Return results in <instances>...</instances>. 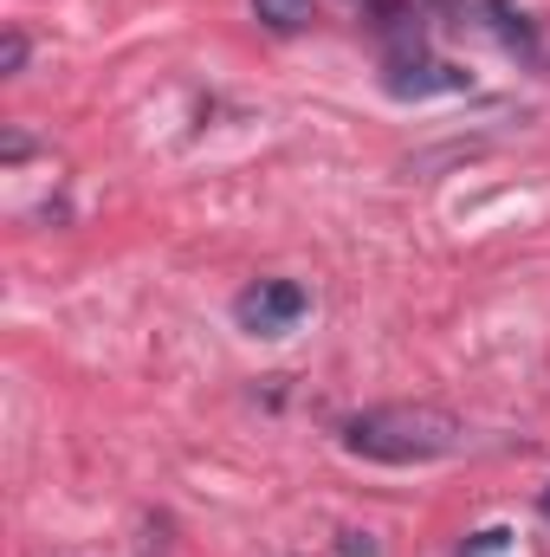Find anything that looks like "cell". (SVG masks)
Returning a JSON list of instances; mask_svg holds the SVG:
<instances>
[{
    "mask_svg": "<svg viewBox=\"0 0 550 557\" xmlns=\"http://www.w3.org/2000/svg\"><path fill=\"white\" fill-rule=\"evenodd\" d=\"M253 13L273 26V33H298L317 20V0H253Z\"/></svg>",
    "mask_w": 550,
    "mask_h": 557,
    "instance_id": "5b68a950",
    "label": "cell"
},
{
    "mask_svg": "<svg viewBox=\"0 0 550 557\" xmlns=\"http://www.w3.org/2000/svg\"><path fill=\"white\" fill-rule=\"evenodd\" d=\"M460 441H466V421L434 403H383L343 421V447L376 467H427V460L460 454Z\"/></svg>",
    "mask_w": 550,
    "mask_h": 557,
    "instance_id": "6da1fadb",
    "label": "cell"
},
{
    "mask_svg": "<svg viewBox=\"0 0 550 557\" xmlns=\"http://www.w3.org/2000/svg\"><path fill=\"white\" fill-rule=\"evenodd\" d=\"M440 7H447V13H479V26H492V33H499L505 46H518V52H532V46H538V39H532V20H525V13H512L505 0H440Z\"/></svg>",
    "mask_w": 550,
    "mask_h": 557,
    "instance_id": "277c9868",
    "label": "cell"
},
{
    "mask_svg": "<svg viewBox=\"0 0 550 557\" xmlns=\"http://www.w3.org/2000/svg\"><path fill=\"white\" fill-rule=\"evenodd\" d=\"M545 519H550V486H545Z\"/></svg>",
    "mask_w": 550,
    "mask_h": 557,
    "instance_id": "30bf717a",
    "label": "cell"
},
{
    "mask_svg": "<svg viewBox=\"0 0 550 557\" xmlns=\"http://www.w3.org/2000/svg\"><path fill=\"white\" fill-rule=\"evenodd\" d=\"M304 311H311V292H304L298 278H260V285H247L240 305H234L240 331H253V337H285Z\"/></svg>",
    "mask_w": 550,
    "mask_h": 557,
    "instance_id": "7a4b0ae2",
    "label": "cell"
},
{
    "mask_svg": "<svg viewBox=\"0 0 550 557\" xmlns=\"http://www.w3.org/2000/svg\"><path fill=\"white\" fill-rule=\"evenodd\" d=\"M505 539H512L505 525H492V532H479V545H473V557H492V552H505Z\"/></svg>",
    "mask_w": 550,
    "mask_h": 557,
    "instance_id": "52a82bcc",
    "label": "cell"
},
{
    "mask_svg": "<svg viewBox=\"0 0 550 557\" xmlns=\"http://www.w3.org/2000/svg\"><path fill=\"white\" fill-rule=\"evenodd\" d=\"M20 65H26V33H7V39H0V72L13 78Z\"/></svg>",
    "mask_w": 550,
    "mask_h": 557,
    "instance_id": "8992f818",
    "label": "cell"
},
{
    "mask_svg": "<svg viewBox=\"0 0 550 557\" xmlns=\"http://www.w3.org/2000/svg\"><path fill=\"white\" fill-rule=\"evenodd\" d=\"M0 156H7V162H26V156H33V137H20V131H7V143H0Z\"/></svg>",
    "mask_w": 550,
    "mask_h": 557,
    "instance_id": "ba28073f",
    "label": "cell"
},
{
    "mask_svg": "<svg viewBox=\"0 0 550 557\" xmlns=\"http://www.w3.org/2000/svg\"><path fill=\"white\" fill-rule=\"evenodd\" d=\"M343 557H376V545H370V532H343Z\"/></svg>",
    "mask_w": 550,
    "mask_h": 557,
    "instance_id": "9c48e42d",
    "label": "cell"
},
{
    "mask_svg": "<svg viewBox=\"0 0 550 557\" xmlns=\"http://www.w3.org/2000/svg\"><path fill=\"white\" fill-rule=\"evenodd\" d=\"M396 98H434V91H473V72L447 65V59H427L421 46L389 59V78H383Z\"/></svg>",
    "mask_w": 550,
    "mask_h": 557,
    "instance_id": "3957f363",
    "label": "cell"
},
{
    "mask_svg": "<svg viewBox=\"0 0 550 557\" xmlns=\"http://www.w3.org/2000/svg\"><path fill=\"white\" fill-rule=\"evenodd\" d=\"M376 7H383V0H376Z\"/></svg>",
    "mask_w": 550,
    "mask_h": 557,
    "instance_id": "8fae6325",
    "label": "cell"
}]
</instances>
